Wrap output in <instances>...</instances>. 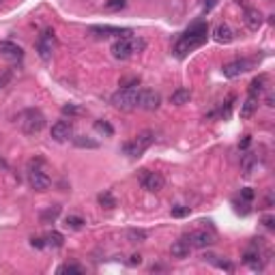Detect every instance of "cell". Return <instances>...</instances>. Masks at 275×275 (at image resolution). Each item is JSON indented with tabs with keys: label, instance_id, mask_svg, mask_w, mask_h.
I'll use <instances>...</instances> for the list:
<instances>
[{
	"label": "cell",
	"instance_id": "cell-1",
	"mask_svg": "<svg viewBox=\"0 0 275 275\" xmlns=\"http://www.w3.org/2000/svg\"><path fill=\"white\" fill-rule=\"evenodd\" d=\"M207 37H209V26L204 22L191 24L189 28L179 37V41L174 43V56L185 58L191 50H196V48H200V45L207 43Z\"/></svg>",
	"mask_w": 275,
	"mask_h": 275
},
{
	"label": "cell",
	"instance_id": "cell-2",
	"mask_svg": "<svg viewBox=\"0 0 275 275\" xmlns=\"http://www.w3.org/2000/svg\"><path fill=\"white\" fill-rule=\"evenodd\" d=\"M144 48H146V39H142V37H135L131 32V35L118 37V39L112 43L110 52H112V56L116 60H129L131 56H135V54L144 52Z\"/></svg>",
	"mask_w": 275,
	"mask_h": 275
},
{
	"label": "cell",
	"instance_id": "cell-3",
	"mask_svg": "<svg viewBox=\"0 0 275 275\" xmlns=\"http://www.w3.org/2000/svg\"><path fill=\"white\" fill-rule=\"evenodd\" d=\"M153 142H155V131L144 129V131L138 133L133 140H129V142H125V144H123V153L127 155V157L138 159V157H142L144 151L149 149Z\"/></svg>",
	"mask_w": 275,
	"mask_h": 275
},
{
	"label": "cell",
	"instance_id": "cell-4",
	"mask_svg": "<svg viewBox=\"0 0 275 275\" xmlns=\"http://www.w3.org/2000/svg\"><path fill=\"white\" fill-rule=\"evenodd\" d=\"M20 127H22V131H24L26 135L41 133L43 127H45V116H43V112H41V110H37V108L24 110V112L20 114Z\"/></svg>",
	"mask_w": 275,
	"mask_h": 275
},
{
	"label": "cell",
	"instance_id": "cell-5",
	"mask_svg": "<svg viewBox=\"0 0 275 275\" xmlns=\"http://www.w3.org/2000/svg\"><path fill=\"white\" fill-rule=\"evenodd\" d=\"M138 99H140V88H138V86H131V88H121V90H116L110 101H112L114 108L129 112V110H135V108H138Z\"/></svg>",
	"mask_w": 275,
	"mask_h": 275
},
{
	"label": "cell",
	"instance_id": "cell-6",
	"mask_svg": "<svg viewBox=\"0 0 275 275\" xmlns=\"http://www.w3.org/2000/svg\"><path fill=\"white\" fill-rule=\"evenodd\" d=\"M37 54H39V58L43 62H50L52 60V54H54V48H56V37H54V30H43L39 35V39H37Z\"/></svg>",
	"mask_w": 275,
	"mask_h": 275
},
{
	"label": "cell",
	"instance_id": "cell-7",
	"mask_svg": "<svg viewBox=\"0 0 275 275\" xmlns=\"http://www.w3.org/2000/svg\"><path fill=\"white\" fill-rule=\"evenodd\" d=\"M140 185L142 189L151 191V194H157V191L163 189V185H166V179H163L161 172H153V170H140Z\"/></svg>",
	"mask_w": 275,
	"mask_h": 275
},
{
	"label": "cell",
	"instance_id": "cell-8",
	"mask_svg": "<svg viewBox=\"0 0 275 275\" xmlns=\"http://www.w3.org/2000/svg\"><path fill=\"white\" fill-rule=\"evenodd\" d=\"M247 69H250V60H245V58H236V60L226 62V65L222 67V73H224V78L234 80V78L243 76V73H245Z\"/></svg>",
	"mask_w": 275,
	"mask_h": 275
},
{
	"label": "cell",
	"instance_id": "cell-9",
	"mask_svg": "<svg viewBox=\"0 0 275 275\" xmlns=\"http://www.w3.org/2000/svg\"><path fill=\"white\" fill-rule=\"evenodd\" d=\"M0 56L9 62H17L24 58V50L22 45H17L13 41H0Z\"/></svg>",
	"mask_w": 275,
	"mask_h": 275
},
{
	"label": "cell",
	"instance_id": "cell-10",
	"mask_svg": "<svg viewBox=\"0 0 275 275\" xmlns=\"http://www.w3.org/2000/svg\"><path fill=\"white\" fill-rule=\"evenodd\" d=\"M243 24H245L252 32H258V30L262 28V24H264V15L258 11V9L247 7L245 11H243Z\"/></svg>",
	"mask_w": 275,
	"mask_h": 275
},
{
	"label": "cell",
	"instance_id": "cell-11",
	"mask_svg": "<svg viewBox=\"0 0 275 275\" xmlns=\"http://www.w3.org/2000/svg\"><path fill=\"white\" fill-rule=\"evenodd\" d=\"M28 185L35 189V191H48L50 185H52V179L45 174L43 170H30L28 172Z\"/></svg>",
	"mask_w": 275,
	"mask_h": 275
},
{
	"label": "cell",
	"instance_id": "cell-12",
	"mask_svg": "<svg viewBox=\"0 0 275 275\" xmlns=\"http://www.w3.org/2000/svg\"><path fill=\"white\" fill-rule=\"evenodd\" d=\"M161 106V95L155 93V90H140V99H138V108L142 110H149V112H153V110H157Z\"/></svg>",
	"mask_w": 275,
	"mask_h": 275
},
{
	"label": "cell",
	"instance_id": "cell-13",
	"mask_svg": "<svg viewBox=\"0 0 275 275\" xmlns=\"http://www.w3.org/2000/svg\"><path fill=\"white\" fill-rule=\"evenodd\" d=\"M50 135H52V140H56V142H67L69 138L73 135V125L69 121L54 123L52 129H50Z\"/></svg>",
	"mask_w": 275,
	"mask_h": 275
},
{
	"label": "cell",
	"instance_id": "cell-14",
	"mask_svg": "<svg viewBox=\"0 0 275 275\" xmlns=\"http://www.w3.org/2000/svg\"><path fill=\"white\" fill-rule=\"evenodd\" d=\"M234 30L230 28V26H228V24H217L215 26V28H213V39L217 41V43H232L234 41Z\"/></svg>",
	"mask_w": 275,
	"mask_h": 275
},
{
	"label": "cell",
	"instance_id": "cell-15",
	"mask_svg": "<svg viewBox=\"0 0 275 275\" xmlns=\"http://www.w3.org/2000/svg\"><path fill=\"white\" fill-rule=\"evenodd\" d=\"M187 241L191 243V247H200V250H204V247L213 245V236H211L209 232H204V230H196V232H191L187 236Z\"/></svg>",
	"mask_w": 275,
	"mask_h": 275
},
{
	"label": "cell",
	"instance_id": "cell-16",
	"mask_svg": "<svg viewBox=\"0 0 275 275\" xmlns=\"http://www.w3.org/2000/svg\"><path fill=\"white\" fill-rule=\"evenodd\" d=\"M170 254L174 256V258H187V256L191 254V243L187 241V236H183V239L174 241L170 245Z\"/></svg>",
	"mask_w": 275,
	"mask_h": 275
},
{
	"label": "cell",
	"instance_id": "cell-17",
	"mask_svg": "<svg viewBox=\"0 0 275 275\" xmlns=\"http://www.w3.org/2000/svg\"><path fill=\"white\" fill-rule=\"evenodd\" d=\"M88 30L93 35H97V37H110V35L125 37V35H131L129 28H116V26H90Z\"/></svg>",
	"mask_w": 275,
	"mask_h": 275
},
{
	"label": "cell",
	"instance_id": "cell-18",
	"mask_svg": "<svg viewBox=\"0 0 275 275\" xmlns=\"http://www.w3.org/2000/svg\"><path fill=\"white\" fill-rule=\"evenodd\" d=\"M191 99V90L189 88H177L174 93L170 95V104L174 106H183V104H189Z\"/></svg>",
	"mask_w": 275,
	"mask_h": 275
},
{
	"label": "cell",
	"instance_id": "cell-19",
	"mask_svg": "<svg viewBox=\"0 0 275 275\" xmlns=\"http://www.w3.org/2000/svg\"><path fill=\"white\" fill-rule=\"evenodd\" d=\"M58 215H60V204H52L39 215V219H41V224H54L58 219Z\"/></svg>",
	"mask_w": 275,
	"mask_h": 275
},
{
	"label": "cell",
	"instance_id": "cell-20",
	"mask_svg": "<svg viewBox=\"0 0 275 275\" xmlns=\"http://www.w3.org/2000/svg\"><path fill=\"white\" fill-rule=\"evenodd\" d=\"M256 163H258V157H256L254 153H245V155H243V161H241L243 177H252V170H254Z\"/></svg>",
	"mask_w": 275,
	"mask_h": 275
},
{
	"label": "cell",
	"instance_id": "cell-21",
	"mask_svg": "<svg viewBox=\"0 0 275 275\" xmlns=\"http://www.w3.org/2000/svg\"><path fill=\"white\" fill-rule=\"evenodd\" d=\"M256 108H258V97H247L245 99V104L241 106V118H250L254 112H256Z\"/></svg>",
	"mask_w": 275,
	"mask_h": 275
},
{
	"label": "cell",
	"instance_id": "cell-22",
	"mask_svg": "<svg viewBox=\"0 0 275 275\" xmlns=\"http://www.w3.org/2000/svg\"><path fill=\"white\" fill-rule=\"evenodd\" d=\"M264 84H267V76L254 78L252 84H250V95H252V97H260V95L264 93Z\"/></svg>",
	"mask_w": 275,
	"mask_h": 275
},
{
	"label": "cell",
	"instance_id": "cell-23",
	"mask_svg": "<svg viewBox=\"0 0 275 275\" xmlns=\"http://www.w3.org/2000/svg\"><path fill=\"white\" fill-rule=\"evenodd\" d=\"M65 245V236H62L60 232L52 230L48 236H45V247H54V250H58V247Z\"/></svg>",
	"mask_w": 275,
	"mask_h": 275
},
{
	"label": "cell",
	"instance_id": "cell-24",
	"mask_svg": "<svg viewBox=\"0 0 275 275\" xmlns=\"http://www.w3.org/2000/svg\"><path fill=\"white\" fill-rule=\"evenodd\" d=\"M73 144H76L78 149H99V142L90 140V138H86V135H76L73 138Z\"/></svg>",
	"mask_w": 275,
	"mask_h": 275
},
{
	"label": "cell",
	"instance_id": "cell-25",
	"mask_svg": "<svg viewBox=\"0 0 275 275\" xmlns=\"http://www.w3.org/2000/svg\"><path fill=\"white\" fill-rule=\"evenodd\" d=\"M84 219H82L80 215H67L65 217V226L69 228V230H80V228H84Z\"/></svg>",
	"mask_w": 275,
	"mask_h": 275
},
{
	"label": "cell",
	"instance_id": "cell-26",
	"mask_svg": "<svg viewBox=\"0 0 275 275\" xmlns=\"http://www.w3.org/2000/svg\"><path fill=\"white\" fill-rule=\"evenodd\" d=\"M95 131L106 135V138H112L114 135V127L110 125L108 121H95Z\"/></svg>",
	"mask_w": 275,
	"mask_h": 275
},
{
	"label": "cell",
	"instance_id": "cell-27",
	"mask_svg": "<svg viewBox=\"0 0 275 275\" xmlns=\"http://www.w3.org/2000/svg\"><path fill=\"white\" fill-rule=\"evenodd\" d=\"M99 204L106 207V209H114L116 207V198L110 194V191H104V194H99Z\"/></svg>",
	"mask_w": 275,
	"mask_h": 275
},
{
	"label": "cell",
	"instance_id": "cell-28",
	"mask_svg": "<svg viewBox=\"0 0 275 275\" xmlns=\"http://www.w3.org/2000/svg\"><path fill=\"white\" fill-rule=\"evenodd\" d=\"M146 236L149 234H146L144 230H135V228L133 230H127V239H129L131 243H142V241H146Z\"/></svg>",
	"mask_w": 275,
	"mask_h": 275
},
{
	"label": "cell",
	"instance_id": "cell-29",
	"mask_svg": "<svg viewBox=\"0 0 275 275\" xmlns=\"http://www.w3.org/2000/svg\"><path fill=\"white\" fill-rule=\"evenodd\" d=\"M56 273H76V275H82L84 273V269L80 267V264H60V267L56 269Z\"/></svg>",
	"mask_w": 275,
	"mask_h": 275
},
{
	"label": "cell",
	"instance_id": "cell-30",
	"mask_svg": "<svg viewBox=\"0 0 275 275\" xmlns=\"http://www.w3.org/2000/svg\"><path fill=\"white\" fill-rule=\"evenodd\" d=\"M127 7V0H106V9L108 11H121Z\"/></svg>",
	"mask_w": 275,
	"mask_h": 275
},
{
	"label": "cell",
	"instance_id": "cell-31",
	"mask_svg": "<svg viewBox=\"0 0 275 275\" xmlns=\"http://www.w3.org/2000/svg\"><path fill=\"white\" fill-rule=\"evenodd\" d=\"M170 213H172V217H177V219H181V217H187V215H189V207L177 204V207H172V209H170Z\"/></svg>",
	"mask_w": 275,
	"mask_h": 275
},
{
	"label": "cell",
	"instance_id": "cell-32",
	"mask_svg": "<svg viewBox=\"0 0 275 275\" xmlns=\"http://www.w3.org/2000/svg\"><path fill=\"white\" fill-rule=\"evenodd\" d=\"M209 260L215 264V267H219V269H226V271H234V264L232 262H228V260H215V256H209Z\"/></svg>",
	"mask_w": 275,
	"mask_h": 275
},
{
	"label": "cell",
	"instance_id": "cell-33",
	"mask_svg": "<svg viewBox=\"0 0 275 275\" xmlns=\"http://www.w3.org/2000/svg\"><path fill=\"white\" fill-rule=\"evenodd\" d=\"M254 189H250V187H245V189H241V202H245V204H252L254 202Z\"/></svg>",
	"mask_w": 275,
	"mask_h": 275
},
{
	"label": "cell",
	"instance_id": "cell-34",
	"mask_svg": "<svg viewBox=\"0 0 275 275\" xmlns=\"http://www.w3.org/2000/svg\"><path fill=\"white\" fill-rule=\"evenodd\" d=\"M262 224H264V228L273 230V228H275V217H273V215H264V217H262Z\"/></svg>",
	"mask_w": 275,
	"mask_h": 275
},
{
	"label": "cell",
	"instance_id": "cell-35",
	"mask_svg": "<svg viewBox=\"0 0 275 275\" xmlns=\"http://www.w3.org/2000/svg\"><path fill=\"white\" fill-rule=\"evenodd\" d=\"M62 114H82V110H78L76 106H62Z\"/></svg>",
	"mask_w": 275,
	"mask_h": 275
},
{
	"label": "cell",
	"instance_id": "cell-36",
	"mask_svg": "<svg viewBox=\"0 0 275 275\" xmlns=\"http://www.w3.org/2000/svg\"><path fill=\"white\" fill-rule=\"evenodd\" d=\"M9 80H11V73H9V71H7V73H3V76H0V88L7 86V82H9Z\"/></svg>",
	"mask_w": 275,
	"mask_h": 275
},
{
	"label": "cell",
	"instance_id": "cell-37",
	"mask_svg": "<svg viewBox=\"0 0 275 275\" xmlns=\"http://www.w3.org/2000/svg\"><path fill=\"white\" fill-rule=\"evenodd\" d=\"M129 264H131V267H135V264H142V256L133 254V256H131V260H129Z\"/></svg>",
	"mask_w": 275,
	"mask_h": 275
},
{
	"label": "cell",
	"instance_id": "cell-38",
	"mask_svg": "<svg viewBox=\"0 0 275 275\" xmlns=\"http://www.w3.org/2000/svg\"><path fill=\"white\" fill-rule=\"evenodd\" d=\"M250 142H252V135H245L243 140H241V144H239V149H247V146H250Z\"/></svg>",
	"mask_w": 275,
	"mask_h": 275
},
{
	"label": "cell",
	"instance_id": "cell-39",
	"mask_svg": "<svg viewBox=\"0 0 275 275\" xmlns=\"http://www.w3.org/2000/svg\"><path fill=\"white\" fill-rule=\"evenodd\" d=\"M215 3H217V0H204V9H207V11H211V9L215 7Z\"/></svg>",
	"mask_w": 275,
	"mask_h": 275
},
{
	"label": "cell",
	"instance_id": "cell-40",
	"mask_svg": "<svg viewBox=\"0 0 275 275\" xmlns=\"http://www.w3.org/2000/svg\"><path fill=\"white\" fill-rule=\"evenodd\" d=\"M30 243H32V247H39V250H41V247H45V243L41 239H32Z\"/></svg>",
	"mask_w": 275,
	"mask_h": 275
},
{
	"label": "cell",
	"instance_id": "cell-41",
	"mask_svg": "<svg viewBox=\"0 0 275 275\" xmlns=\"http://www.w3.org/2000/svg\"><path fill=\"white\" fill-rule=\"evenodd\" d=\"M3 3H5V0H0V5H3Z\"/></svg>",
	"mask_w": 275,
	"mask_h": 275
}]
</instances>
